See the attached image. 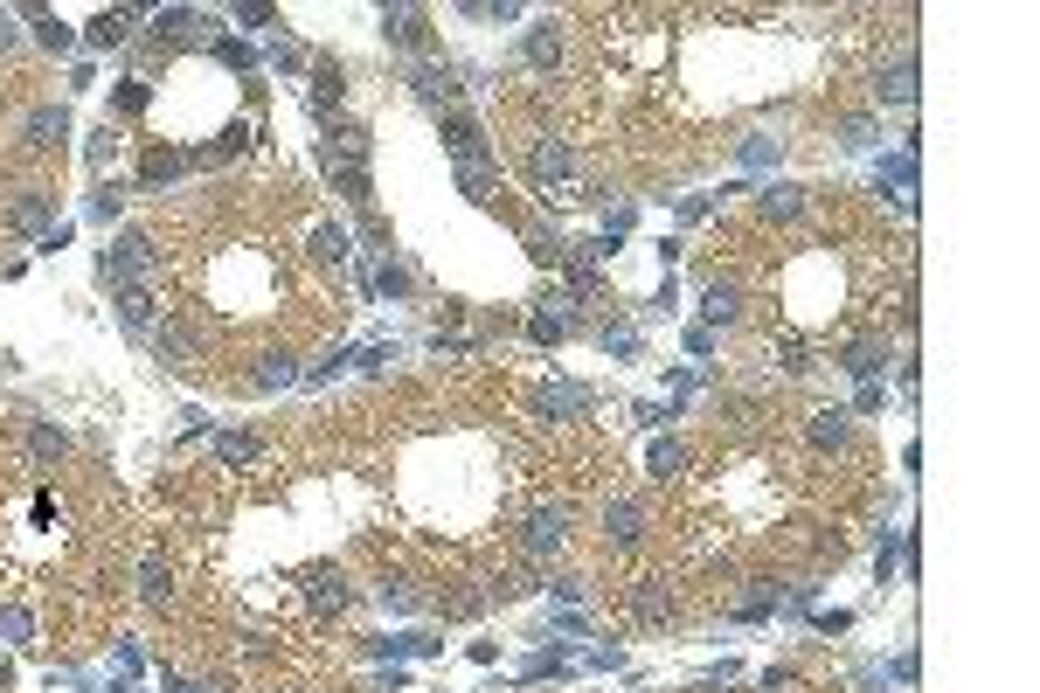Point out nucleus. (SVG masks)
I'll return each instance as SVG.
<instances>
[{
    "label": "nucleus",
    "instance_id": "nucleus-30",
    "mask_svg": "<svg viewBox=\"0 0 1040 693\" xmlns=\"http://www.w3.org/2000/svg\"><path fill=\"white\" fill-rule=\"evenodd\" d=\"M292 382V354H264V368H257V388H285Z\"/></svg>",
    "mask_w": 1040,
    "mask_h": 693
},
{
    "label": "nucleus",
    "instance_id": "nucleus-21",
    "mask_svg": "<svg viewBox=\"0 0 1040 693\" xmlns=\"http://www.w3.org/2000/svg\"><path fill=\"white\" fill-rule=\"evenodd\" d=\"M763 215H770V222H798V215H805V187L770 181V187H763Z\"/></svg>",
    "mask_w": 1040,
    "mask_h": 693
},
{
    "label": "nucleus",
    "instance_id": "nucleus-29",
    "mask_svg": "<svg viewBox=\"0 0 1040 693\" xmlns=\"http://www.w3.org/2000/svg\"><path fill=\"white\" fill-rule=\"evenodd\" d=\"M313 257H319V264H340V257H347V230H333V222H327V230H313Z\"/></svg>",
    "mask_w": 1040,
    "mask_h": 693
},
{
    "label": "nucleus",
    "instance_id": "nucleus-1",
    "mask_svg": "<svg viewBox=\"0 0 1040 693\" xmlns=\"http://www.w3.org/2000/svg\"><path fill=\"white\" fill-rule=\"evenodd\" d=\"M527 181H535V195L548 209H576V201H597L590 181H583L576 153L562 139H527Z\"/></svg>",
    "mask_w": 1040,
    "mask_h": 693
},
{
    "label": "nucleus",
    "instance_id": "nucleus-37",
    "mask_svg": "<svg viewBox=\"0 0 1040 693\" xmlns=\"http://www.w3.org/2000/svg\"><path fill=\"white\" fill-rule=\"evenodd\" d=\"M708 209H714V201H708V195H687V201H680V222H701Z\"/></svg>",
    "mask_w": 1040,
    "mask_h": 693
},
{
    "label": "nucleus",
    "instance_id": "nucleus-35",
    "mask_svg": "<svg viewBox=\"0 0 1040 693\" xmlns=\"http://www.w3.org/2000/svg\"><path fill=\"white\" fill-rule=\"evenodd\" d=\"M597 341H603V347H611V354H638V333H632V326H603V333H597Z\"/></svg>",
    "mask_w": 1040,
    "mask_h": 693
},
{
    "label": "nucleus",
    "instance_id": "nucleus-27",
    "mask_svg": "<svg viewBox=\"0 0 1040 693\" xmlns=\"http://www.w3.org/2000/svg\"><path fill=\"white\" fill-rule=\"evenodd\" d=\"M680 465H687V444L659 437V444H652V479H659V485H666V479H680Z\"/></svg>",
    "mask_w": 1040,
    "mask_h": 693
},
{
    "label": "nucleus",
    "instance_id": "nucleus-32",
    "mask_svg": "<svg viewBox=\"0 0 1040 693\" xmlns=\"http://www.w3.org/2000/svg\"><path fill=\"white\" fill-rule=\"evenodd\" d=\"M840 146H854V153H867V146H874V119H846V125H840Z\"/></svg>",
    "mask_w": 1040,
    "mask_h": 693
},
{
    "label": "nucleus",
    "instance_id": "nucleus-5",
    "mask_svg": "<svg viewBox=\"0 0 1040 693\" xmlns=\"http://www.w3.org/2000/svg\"><path fill=\"white\" fill-rule=\"evenodd\" d=\"M298 596L313 604V617H347V610H354V583H347L340 569H327V561L298 576Z\"/></svg>",
    "mask_w": 1040,
    "mask_h": 693
},
{
    "label": "nucleus",
    "instance_id": "nucleus-22",
    "mask_svg": "<svg viewBox=\"0 0 1040 693\" xmlns=\"http://www.w3.org/2000/svg\"><path fill=\"white\" fill-rule=\"evenodd\" d=\"M840 368H846V374H860V382H874V374L888 368V347H881V341H860V347H846V354H840Z\"/></svg>",
    "mask_w": 1040,
    "mask_h": 693
},
{
    "label": "nucleus",
    "instance_id": "nucleus-6",
    "mask_svg": "<svg viewBox=\"0 0 1040 693\" xmlns=\"http://www.w3.org/2000/svg\"><path fill=\"white\" fill-rule=\"evenodd\" d=\"M444 146L458 153L465 174H493V166H500V153H493L486 133H479V119H465V111H451V119H444Z\"/></svg>",
    "mask_w": 1040,
    "mask_h": 693
},
{
    "label": "nucleus",
    "instance_id": "nucleus-3",
    "mask_svg": "<svg viewBox=\"0 0 1040 693\" xmlns=\"http://www.w3.org/2000/svg\"><path fill=\"white\" fill-rule=\"evenodd\" d=\"M154 271H160V250H154V236H139V230H125V236L98 257V277H105L111 292H139V285H154Z\"/></svg>",
    "mask_w": 1040,
    "mask_h": 693
},
{
    "label": "nucleus",
    "instance_id": "nucleus-36",
    "mask_svg": "<svg viewBox=\"0 0 1040 693\" xmlns=\"http://www.w3.org/2000/svg\"><path fill=\"white\" fill-rule=\"evenodd\" d=\"M743 160H749V166H763V160H778V139H763V133H756V139H743Z\"/></svg>",
    "mask_w": 1040,
    "mask_h": 693
},
{
    "label": "nucleus",
    "instance_id": "nucleus-15",
    "mask_svg": "<svg viewBox=\"0 0 1040 693\" xmlns=\"http://www.w3.org/2000/svg\"><path fill=\"white\" fill-rule=\"evenodd\" d=\"M701 320H708V333L743 320V285H735V277H708V292H701Z\"/></svg>",
    "mask_w": 1040,
    "mask_h": 693
},
{
    "label": "nucleus",
    "instance_id": "nucleus-39",
    "mask_svg": "<svg viewBox=\"0 0 1040 693\" xmlns=\"http://www.w3.org/2000/svg\"><path fill=\"white\" fill-rule=\"evenodd\" d=\"M14 42H22V28H14V14H8V8H0V55H8Z\"/></svg>",
    "mask_w": 1040,
    "mask_h": 693
},
{
    "label": "nucleus",
    "instance_id": "nucleus-10",
    "mask_svg": "<svg viewBox=\"0 0 1040 693\" xmlns=\"http://www.w3.org/2000/svg\"><path fill=\"white\" fill-rule=\"evenodd\" d=\"M562 49H570V22H555V14H548L541 28H527V42H521V55L541 70V77H555V70H562Z\"/></svg>",
    "mask_w": 1040,
    "mask_h": 693
},
{
    "label": "nucleus",
    "instance_id": "nucleus-13",
    "mask_svg": "<svg viewBox=\"0 0 1040 693\" xmlns=\"http://www.w3.org/2000/svg\"><path fill=\"white\" fill-rule=\"evenodd\" d=\"M201 354H208L201 326H187V320H167V326H160V361H167V368H195Z\"/></svg>",
    "mask_w": 1040,
    "mask_h": 693
},
{
    "label": "nucleus",
    "instance_id": "nucleus-23",
    "mask_svg": "<svg viewBox=\"0 0 1040 693\" xmlns=\"http://www.w3.org/2000/svg\"><path fill=\"white\" fill-rule=\"evenodd\" d=\"M119 320H125V333H146V326H154V285L119 292Z\"/></svg>",
    "mask_w": 1040,
    "mask_h": 693
},
{
    "label": "nucleus",
    "instance_id": "nucleus-18",
    "mask_svg": "<svg viewBox=\"0 0 1040 693\" xmlns=\"http://www.w3.org/2000/svg\"><path fill=\"white\" fill-rule=\"evenodd\" d=\"M70 458V437L56 423H28V465L35 472H49V465H63Z\"/></svg>",
    "mask_w": 1040,
    "mask_h": 693
},
{
    "label": "nucleus",
    "instance_id": "nucleus-9",
    "mask_svg": "<svg viewBox=\"0 0 1040 693\" xmlns=\"http://www.w3.org/2000/svg\"><path fill=\"white\" fill-rule=\"evenodd\" d=\"M63 139H70V111L63 104H35L22 119V146H28V153H63Z\"/></svg>",
    "mask_w": 1040,
    "mask_h": 693
},
{
    "label": "nucleus",
    "instance_id": "nucleus-31",
    "mask_svg": "<svg viewBox=\"0 0 1040 693\" xmlns=\"http://www.w3.org/2000/svg\"><path fill=\"white\" fill-rule=\"evenodd\" d=\"M119 201H125V187H119V181H105L98 195H90V215H98V222H111V215H119Z\"/></svg>",
    "mask_w": 1040,
    "mask_h": 693
},
{
    "label": "nucleus",
    "instance_id": "nucleus-19",
    "mask_svg": "<svg viewBox=\"0 0 1040 693\" xmlns=\"http://www.w3.org/2000/svg\"><path fill=\"white\" fill-rule=\"evenodd\" d=\"M49 209H56L49 187H22V195H14V209H8V222H14V230H42Z\"/></svg>",
    "mask_w": 1040,
    "mask_h": 693
},
{
    "label": "nucleus",
    "instance_id": "nucleus-33",
    "mask_svg": "<svg viewBox=\"0 0 1040 693\" xmlns=\"http://www.w3.org/2000/svg\"><path fill=\"white\" fill-rule=\"evenodd\" d=\"M84 153H90V166H111V153H119V133H111V125H98Z\"/></svg>",
    "mask_w": 1040,
    "mask_h": 693
},
{
    "label": "nucleus",
    "instance_id": "nucleus-17",
    "mask_svg": "<svg viewBox=\"0 0 1040 693\" xmlns=\"http://www.w3.org/2000/svg\"><path fill=\"white\" fill-rule=\"evenodd\" d=\"M139 596L154 610L174 604V561H167V555H139Z\"/></svg>",
    "mask_w": 1040,
    "mask_h": 693
},
{
    "label": "nucleus",
    "instance_id": "nucleus-40",
    "mask_svg": "<svg viewBox=\"0 0 1040 693\" xmlns=\"http://www.w3.org/2000/svg\"><path fill=\"white\" fill-rule=\"evenodd\" d=\"M0 693H8V659H0Z\"/></svg>",
    "mask_w": 1040,
    "mask_h": 693
},
{
    "label": "nucleus",
    "instance_id": "nucleus-26",
    "mask_svg": "<svg viewBox=\"0 0 1040 693\" xmlns=\"http://www.w3.org/2000/svg\"><path fill=\"white\" fill-rule=\"evenodd\" d=\"M195 22H201L195 8H167V14H154V35H160V42H187V28H195Z\"/></svg>",
    "mask_w": 1040,
    "mask_h": 693
},
{
    "label": "nucleus",
    "instance_id": "nucleus-20",
    "mask_svg": "<svg viewBox=\"0 0 1040 693\" xmlns=\"http://www.w3.org/2000/svg\"><path fill=\"white\" fill-rule=\"evenodd\" d=\"M257 458H264L257 430H222V437H216V465H257Z\"/></svg>",
    "mask_w": 1040,
    "mask_h": 693
},
{
    "label": "nucleus",
    "instance_id": "nucleus-38",
    "mask_svg": "<svg viewBox=\"0 0 1040 693\" xmlns=\"http://www.w3.org/2000/svg\"><path fill=\"white\" fill-rule=\"evenodd\" d=\"M119 104H125V111H146V84H139V77H132V84L119 90Z\"/></svg>",
    "mask_w": 1040,
    "mask_h": 693
},
{
    "label": "nucleus",
    "instance_id": "nucleus-2",
    "mask_svg": "<svg viewBox=\"0 0 1040 693\" xmlns=\"http://www.w3.org/2000/svg\"><path fill=\"white\" fill-rule=\"evenodd\" d=\"M319 160H327V174H333L340 195H347L354 209H368L375 181H368V133H362V125H333L327 146H319Z\"/></svg>",
    "mask_w": 1040,
    "mask_h": 693
},
{
    "label": "nucleus",
    "instance_id": "nucleus-8",
    "mask_svg": "<svg viewBox=\"0 0 1040 693\" xmlns=\"http://www.w3.org/2000/svg\"><path fill=\"white\" fill-rule=\"evenodd\" d=\"M562 541H570V507H562V499H555V507H535V513H527L521 548L535 555V561H548V555L562 548Z\"/></svg>",
    "mask_w": 1040,
    "mask_h": 693
},
{
    "label": "nucleus",
    "instance_id": "nucleus-24",
    "mask_svg": "<svg viewBox=\"0 0 1040 693\" xmlns=\"http://www.w3.org/2000/svg\"><path fill=\"white\" fill-rule=\"evenodd\" d=\"M125 35H132V8H105L98 22H90V42H98V49H111V42H125Z\"/></svg>",
    "mask_w": 1040,
    "mask_h": 693
},
{
    "label": "nucleus",
    "instance_id": "nucleus-34",
    "mask_svg": "<svg viewBox=\"0 0 1040 693\" xmlns=\"http://www.w3.org/2000/svg\"><path fill=\"white\" fill-rule=\"evenodd\" d=\"M35 35H42V49H70V22H56V14H35Z\"/></svg>",
    "mask_w": 1040,
    "mask_h": 693
},
{
    "label": "nucleus",
    "instance_id": "nucleus-16",
    "mask_svg": "<svg viewBox=\"0 0 1040 693\" xmlns=\"http://www.w3.org/2000/svg\"><path fill=\"white\" fill-rule=\"evenodd\" d=\"M382 35L403 49H424L430 42V14L424 8H382Z\"/></svg>",
    "mask_w": 1040,
    "mask_h": 693
},
{
    "label": "nucleus",
    "instance_id": "nucleus-25",
    "mask_svg": "<svg viewBox=\"0 0 1040 693\" xmlns=\"http://www.w3.org/2000/svg\"><path fill=\"white\" fill-rule=\"evenodd\" d=\"M340 90H347V84H340V63H327V55H319V63H313V104H319V111L340 104Z\"/></svg>",
    "mask_w": 1040,
    "mask_h": 693
},
{
    "label": "nucleus",
    "instance_id": "nucleus-12",
    "mask_svg": "<svg viewBox=\"0 0 1040 693\" xmlns=\"http://www.w3.org/2000/svg\"><path fill=\"white\" fill-rule=\"evenodd\" d=\"M805 437H811V451H846L854 444V409H811V423H805Z\"/></svg>",
    "mask_w": 1040,
    "mask_h": 693
},
{
    "label": "nucleus",
    "instance_id": "nucleus-11",
    "mask_svg": "<svg viewBox=\"0 0 1040 693\" xmlns=\"http://www.w3.org/2000/svg\"><path fill=\"white\" fill-rule=\"evenodd\" d=\"M624 604H632L638 624H666V617L680 610V596H673V583H659V576H638V583L624 590Z\"/></svg>",
    "mask_w": 1040,
    "mask_h": 693
},
{
    "label": "nucleus",
    "instance_id": "nucleus-7",
    "mask_svg": "<svg viewBox=\"0 0 1040 693\" xmlns=\"http://www.w3.org/2000/svg\"><path fill=\"white\" fill-rule=\"evenodd\" d=\"M874 104H895V111L916 104V49L909 42L895 49V63H874Z\"/></svg>",
    "mask_w": 1040,
    "mask_h": 693
},
{
    "label": "nucleus",
    "instance_id": "nucleus-14",
    "mask_svg": "<svg viewBox=\"0 0 1040 693\" xmlns=\"http://www.w3.org/2000/svg\"><path fill=\"white\" fill-rule=\"evenodd\" d=\"M409 84H416V98H424L430 111H458V84H451V70H438V63H409Z\"/></svg>",
    "mask_w": 1040,
    "mask_h": 693
},
{
    "label": "nucleus",
    "instance_id": "nucleus-28",
    "mask_svg": "<svg viewBox=\"0 0 1040 693\" xmlns=\"http://www.w3.org/2000/svg\"><path fill=\"white\" fill-rule=\"evenodd\" d=\"M174 174H181V153H167V146H160V153H146V174H139V187H167Z\"/></svg>",
    "mask_w": 1040,
    "mask_h": 693
},
{
    "label": "nucleus",
    "instance_id": "nucleus-4",
    "mask_svg": "<svg viewBox=\"0 0 1040 693\" xmlns=\"http://www.w3.org/2000/svg\"><path fill=\"white\" fill-rule=\"evenodd\" d=\"M646 534H652V513H646V499H632V493L603 499V548L632 555V548H646Z\"/></svg>",
    "mask_w": 1040,
    "mask_h": 693
}]
</instances>
